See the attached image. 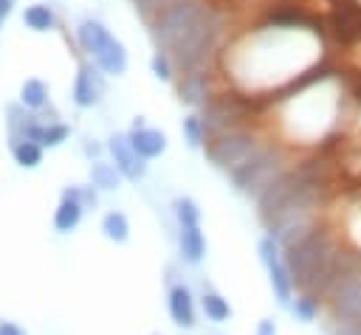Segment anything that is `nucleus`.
I'll return each instance as SVG.
<instances>
[{"instance_id": "obj_31", "label": "nucleus", "mask_w": 361, "mask_h": 335, "mask_svg": "<svg viewBox=\"0 0 361 335\" xmlns=\"http://www.w3.org/2000/svg\"><path fill=\"white\" fill-rule=\"evenodd\" d=\"M138 3V8H144V11H152V8H164V6H169V0H135Z\"/></svg>"}, {"instance_id": "obj_27", "label": "nucleus", "mask_w": 361, "mask_h": 335, "mask_svg": "<svg viewBox=\"0 0 361 335\" xmlns=\"http://www.w3.org/2000/svg\"><path fill=\"white\" fill-rule=\"evenodd\" d=\"M257 251H259V259H262V265H265V267H268V265H274V262H279V259L285 256L282 245H279L274 236H262V239H259V245H257Z\"/></svg>"}, {"instance_id": "obj_26", "label": "nucleus", "mask_w": 361, "mask_h": 335, "mask_svg": "<svg viewBox=\"0 0 361 335\" xmlns=\"http://www.w3.org/2000/svg\"><path fill=\"white\" fill-rule=\"evenodd\" d=\"M180 129H183V138H186V144H189V146H203L206 124H203V118H200V115H186V118H183V124H180Z\"/></svg>"}, {"instance_id": "obj_6", "label": "nucleus", "mask_w": 361, "mask_h": 335, "mask_svg": "<svg viewBox=\"0 0 361 335\" xmlns=\"http://www.w3.org/2000/svg\"><path fill=\"white\" fill-rule=\"evenodd\" d=\"M333 324H361V276L344 279L327 296Z\"/></svg>"}, {"instance_id": "obj_18", "label": "nucleus", "mask_w": 361, "mask_h": 335, "mask_svg": "<svg viewBox=\"0 0 361 335\" xmlns=\"http://www.w3.org/2000/svg\"><path fill=\"white\" fill-rule=\"evenodd\" d=\"M200 307H203V315L209 321H214V324H223V321L231 318V304L220 293H214V290H206L200 296Z\"/></svg>"}, {"instance_id": "obj_22", "label": "nucleus", "mask_w": 361, "mask_h": 335, "mask_svg": "<svg viewBox=\"0 0 361 335\" xmlns=\"http://www.w3.org/2000/svg\"><path fill=\"white\" fill-rule=\"evenodd\" d=\"M11 152H14V160L20 166H25V169H34L42 160V146L34 144V141H28V138H17L11 144Z\"/></svg>"}, {"instance_id": "obj_4", "label": "nucleus", "mask_w": 361, "mask_h": 335, "mask_svg": "<svg viewBox=\"0 0 361 335\" xmlns=\"http://www.w3.org/2000/svg\"><path fill=\"white\" fill-rule=\"evenodd\" d=\"M319 186V175L310 166H299V169H288L271 189L262 191V197L257 200V214L259 220L268 225L288 203H293L299 194H305L307 189Z\"/></svg>"}, {"instance_id": "obj_29", "label": "nucleus", "mask_w": 361, "mask_h": 335, "mask_svg": "<svg viewBox=\"0 0 361 335\" xmlns=\"http://www.w3.org/2000/svg\"><path fill=\"white\" fill-rule=\"evenodd\" d=\"M330 335H361V324H333Z\"/></svg>"}, {"instance_id": "obj_24", "label": "nucleus", "mask_w": 361, "mask_h": 335, "mask_svg": "<svg viewBox=\"0 0 361 335\" xmlns=\"http://www.w3.org/2000/svg\"><path fill=\"white\" fill-rule=\"evenodd\" d=\"M23 20H25V25L31 28V31H48V28H54V23H56V17H54V11L48 8V6H28L25 8V14H23Z\"/></svg>"}, {"instance_id": "obj_21", "label": "nucleus", "mask_w": 361, "mask_h": 335, "mask_svg": "<svg viewBox=\"0 0 361 335\" xmlns=\"http://www.w3.org/2000/svg\"><path fill=\"white\" fill-rule=\"evenodd\" d=\"M102 234L110 239V242H124L130 236V222L121 211H107L102 217Z\"/></svg>"}, {"instance_id": "obj_11", "label": "nucleus", "mask_w": 361, "mask_h": 335, "mask_svg": "<svg viewBox=\"0 0 361 335\" xmlns=\"http://www.w3.org/2000/svg\"><path fill=\"white\" fill-rule=\"evenodd\" d=\"M96 65L104 70V73H110V76H118V73H124L127 70V51H124V45L110 34L107 39H104V45L96 51Z\"/></svg>"}, {"instance_id": "obj_32", "label": "nucleus", "mask_w": 361, "mask_h": 335, "mask_svg": "<svg viewBox=\"0 0 361 335\" xmlns=\"http://www.w3.org/2000/svg\"><path fill=\"white\" fill-rule=\"evenodd\" d=\"M0 335H23V329L17 324H11V321H3L0 324Z\"/></svg>"}, {"instance_id": "obj_9", "label": "nucleus", "mask_w": 361, "mask_h": 335, "mask_svg": "<svg viewBox=\"0 0 361 335\" xmlns=\"http://www.w3.org/2000/svg\"><path fill=\"white\" fill-rule=\"evenodd\" d=\"M127 138H130L133 149H135L144 160H147V158H158V155L166 149V135H164L161 129H152V127H141V124H135L133 132H130Z\"/></svg>"}, {"instance_id": "obj_15", "label": "nucleus", "mask_w": 361, "mask_h": 335, "mask_svg": "<svg viewBox=\"0 0 361 335\" xmlns=\"http://www.w3.org/2000/svg\"><path fill=\"white\" fill-rule=\"evenodd\" d=\"M79 220H82V203L71 200V197H62V203L54 211V228L59 234H68V231H73L79 225Z\"/></svg>"}, {"instance_id": "obj_10", "label": "nucleus", "mask_w": 361, "mask_h": 335, "mask_svg": "<svg viewBox=\"0 0 361 335\" xmlns=\"http://www.w3.org/2000/svg\"><path fill=\"white\" fill-rule=\"evenodd\" d=\"M268 282H271V290H274V298L282 304V307H290V301L296 298V284H293V276L285 265V256L274 265H268Z\"/></svg>"}, {"instance_id": "obj_12", "label": "nucleus", "mask_w": 361, "mask_h": 335, "mask_svg": "<svg viewBox=\"0 0 361 335\" xmlns=\"http://www.w3.org/2000/svg\"><path fill=\"white\" fill-rule=\"evenodd\" d=\"M99 93H102V82L96 79V70L90 65H82L73 82V101L79 107H93L99 101Z\"/></svg>"}, {"instance_id": "obj_1", "label": "nucleus", "mask_w": 361, "mask_h": 335, "mask_svg": "<svg viewBox=\"0 0 361 335\" xmlns=\"http://www.w3.org/2000/svg\"><path fill=\"white\" fill-rule=\"evenodd\" d=\"M220 31L223 17L203 0H175L164 6L152 23L158 45L189 73L206 62Z\"/></svg>"}, {"instance_id": "obj_8", "label": "nucleus", "mask_w": 361, "mask_h": 335, "mask_svg": "<svg viewBox=\"0 0 361 335\" xmlns=\"http://www.w3.org/2000/svg\"><path fill=\"white\" fill-rule=\"evenodd\" d=\"M166 307H169V318L178 327H183V329H192L195 327V298H192V290L186 284H175L169 290Z\"/></svg>"}, {"instance_id": "obj_25", "label": "nucleus", "mask_w": 361, "mask_h": 335, "mask_svg": "<svg viewBox=\"0 0 361 335\" xmlns=\"http://www.w3.org/2000/svg\"><path fill=\"white\" fill-rule=\"evenodd\" d=\"M45 96H48V87H45V82H39V79H25L23 87H20V101H23V107L37 110V107L45 104Z\"/></svg>"}, {"instance_id": "obj_2", "label": "nucleus", "mask_w": 361, "mask_h": 335, "mask_svg": "<svg viewBox=\"0 0 361 335\" xmlns=\"http://www.w3.org/2000/svg\"><path fill=\"white\" fill-rule=\"evenodd\" d=\"M336 253H338L336 236L324 225H316L296 245L285 248V265H288V270L293 276L296 290L299 293H319V287H322Z\"/></svg>"}, {"instance_id": "obj_13", "label": "nucleus", "mask_w": 361, "mask_h": 335, "mask_svg": "<svg viewBox=\"0 0 361 335\" xmlns=\"http://www.w3.org/2000/svg\"><path fill=\"white\" fill-rule=\"evenodd\" d=\"M76 37H79V45H82L90 56H96V51L104 45V39L110 37V31H107L99 20H82L79 28H76Z\"/></svg>"}, {"instance_id": "obj_7", "label": "nucleus", "mask_w": 361, "mask_h": 335, "mask_svg": "<svg viewBox=\"0 0 361 335\" xmlns=\"http://www.w3.org/2000/svg\"><path fill=\"white\" fill-rule=\"evenodd\" d=\"M107 146H110V152H113V158H116V169L121 172V177H127V180H141V177H144L147 163H144V158L133 149V144H130L127 135H113Z\"/></svg>"}, {"instance_id": "obj_16", "label": "nucleus", "mask_w": 361, "mask_h": 335, "mask_svg": "<svg viewBox=\"0 0 361 335\" xmlns=\"http://www.w3.org/2000/svg\"><path fill=\"white\" fill-rule=\"evenodd\" d=\"M322 301H324V298L316 296V293H299V296L290 301V312H293L296 321L310 324V321L319 318V312H322Z\"/></svg>"}, {"instance_id": "obj_5", "label": "nucleus", "mask_w": 361, "mask_h": 335, "mask_svg": "<svg viewBox=\"0 0 361 335\" xmlns=\"http://www.w3.org/2000/svg\"><path fill=\"white\" fill-rule=\"evenodd\" d=\"M254 149H257L254 135H248V132H223L217 141L209 144L206 155H209V160H212L217 169L234 172Z\"/></svg>"}, {"instance_id": "obj_19", "label": "nucleus", "mask_w": 361, "mask_h": 335, "mask_svg": "<svg viewBox=\"0 0 361 335\" xmlns=\"http://www.w3.org/2000/svg\"><path fill=\"white\" fill-rule=\"evenodd\" d=\"M90 183H93L96 189L113 191V189H118V183H121V172H118L116 166H110V163L96 160V163H90Z\"/></svg>"}, {"instance_id": "obj_30", "label": "nucleus", "mask_w": 361, "mask_h": 335, "mask_svg": "<svg viewBox=\"0 0 361 335\" xmlns=\"http://www.w3.org/2000/svg\"><path fill=\"white\" fill-rule=\"evenodd\" d=\"M254 335H276V321L274 318H262L257 324V332Z\"/></svg>"}, {"instance_id": "obj_14", "label": "nucleus", "mask_w": 361, "mask_h": 335, "mask_svg": "<svg viewBox=\"0 0 361 335\" xmlns=\"http://www.w3.org/2000/svg\"><path fill=\"white\" fill-rule=\"evenodd\" d=\"M180 256L189 265H197L206 256V236L200 231V225L195 228H180Z\"/></svg>"}, {"instance_id": "obj_17", "label": "nucleus", "mask_w": 361, "mask_h": 335, "mask_svg": "<svg viewBox=\"0 0 361 335\" xmlns=\"http://www.w3.org/2000/svg\"><path fill=\"white\" fill-rule=\"evenodd\" d=\"M68 132H71V129H68L65 124H51V127L31 124L28 132H25V138L34 141V144H39V146H56V144H62V141L68 138Z\"/></svg>"}, {"instance_id": "obj_23", "label": "nucleus", "mask_w": 361, "mask_h": 335, "mask_svg": "<svg viewBox=\"0 0 361 335\" xmlns=\"http://www.w3.org/2000/svg\"><path fill=\"white\" fill-rule=\"evenodd\" d=\"M172 211H175V220H178L180 228H195V225H200V208H197V203H195L192 197H178V200L172 203Z\"/></svg>"}, {"instance_id": "obj_20", "label": "nucleus", "mask_w": 361, "mask_h": 335, "mask_svg": "<svg viewBox=\"0 0 361 335\" xmlns=\"http://www.w3.org/2000/svg\"><path fill=\"white\" fill-rule=\"evenodd\" d=\"M178 93H180V101H183V104H200V101H203V96H206L203 73H197V70L186 73V76H183V82H180V87H178Z\"/></svg>"}, {"instance_id": "obj_33", "label": "nucleus", "mask_w": 361, "mask_h": 335, "mask_svg": "<svg viewBox=\"0 0 361 335\" xmlns=\"http://www.w3.org/2000/svg\"><path fill=\"white\" fill-rule=\"evenodd\" d=\"M8 11H11V0H0V23L8 17Z\"/></svg>"}, {"instance_id": "obj_28", "label": "nucleus", "mask_w": 361, "mask_h": 335, "mask_svg": "<svg viewBox=\"0 0 361 335\" xmlns=\"http://www.w3.org/2000/svg\"><path fill=\"white\" fill-rule=\"evenodd\" d=\"M152 73H155L161 82H169V79H172V68H169V56H166V53L158 51V53L152 56Z\"/></svg>"}, {"instance_id": "obj_3", "label": "nucleus", "mask_w": 361, "mask_h": 335, "mask_svg": "<svg viewBox=\"0 0 361 335\" xmlns=\"http://www.w3.org/2000/svg\"><path fill=\"white\" fill-rule=\"evenodd\" d=\"M288 172L285 166V155L279 146L274 144H265V146H257L234 172H231V183L237 191L259 200L265 189H271L282 175Z\"/></svg>"}]
</instances>
